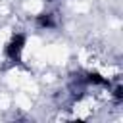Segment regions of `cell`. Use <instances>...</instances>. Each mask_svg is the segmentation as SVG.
<instances>
[{"label": "cell", "mask_w": 123, "mask_h": 123, "mask_svg": "<svg viewBox=\"0 0 123 123\" xmlns=\"http://www.w3.org/2000/svg\"><path fill=\"white\" fill-rule=\"evenodd\" d=\"M25 44H27V35L25 33H13L10 37V40L6 42L4 46V56L10 63L13 65H19L21 60H23V50H25Z\"/></svg>", "instance_id": "6da1fadb"}, {"label": "cell", "mask_w": 123, "mask_h": 123, "mask_svg": "<svg viewBox=\"0 0 123 123\" xmlns=\"http://www.w3.org/2000/svg\"><path fill=\"white\" fill-rule=\"evenodd\" d=\"M35 25L42 31H52L58 27V17L54 12H40L37 17H35Z\"/></svg>", "instance_id": "7a4b0ae2"}, {"label": "cell", "mask_w": 123, "mask_h": 123, "mask_svg": "<svg viewBox=\"0 0 123 123\" xmlns=\"http://www.w3.org/2000/svg\"><path fill=\"white\" fill-rule=\"evenodd\" d=\"M83 79H85V85L86 86H110L108 77H102L96 71H85L83 73Z\"/></svg>", "instance_id": "3957f363"}, {"label": "cell", "mask_w": 123, "mask_h": 123, "mask_svg": "<svg viewBox=\"0 0 123 123\" xmlns=\"http://www.w3.org/2000/svg\"><path fill=\"white\" fill-rule=\"evenodd\" d=\"M111 96H113L115 104H121V102H123V86H121L119 83L113 86V90H111Z\"/></svg>", "instance_id": "277c9868"}, {"label": "cell", "mask_w": 123, "mask_h": 123, "mask_svg": "<svg viewBox=\"0 0 123 123\" xmlns=\"http://www.w3.org/2000/svg\"><path fill=\"white\" fill-rule=\"evenodd\" d=\"M48 2H54V0H48Z\"/></svg>", "instance_id": "5b68a950"}]
</instances>
